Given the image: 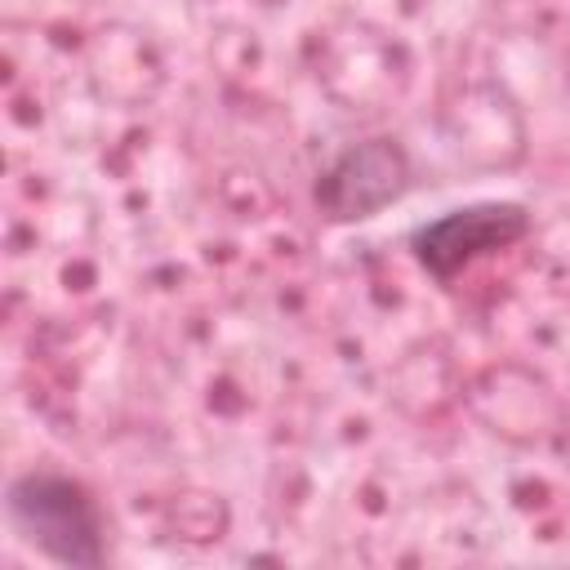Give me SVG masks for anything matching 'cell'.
<instances>
[{
    "mask_svg": "<svg viewBox=\"0 0 570 570\" xmlns=\"http://www.w3.org/2000/svg\"><path fill=\"white\" fill-rule=\"evenodd\" d=\"M4 512H9L13 534L31 552H40L58 566L94 570L107 561L102 512H98L94 494L67 472L31 468V472L13 476L4 490Z\"/></svg>",
    "mask_w": 570,
    "mask_h": 570,
    "instance_id": "obj_1",
    "label": "cell"
},
{
    "mask_svg": "<svg viewBox=\"0 0 570 570\" xmlns=\"http://www.w3.org/2000/svg\"><path fill=\"white\" fill-rule=\"evenodd\" d=\"M414 165L401 138L374 134L361 142H347L316 178V209L330 223H361L374 218L379 209L396 205L410 191Z\"/></svg>",
    "mask_w": 570,
    "mask_h": 570,
    "instance_id": "obj_2",
    "label": "cell"
},
{
    "mask_svg": "<svg viewBox=\"0 0 570 570\" xmlns=\"http://www.w3.org/2000/svg\"><path fill=\"white\" fill-rule=\"evenodd\" d=\"M530 236V209L517 200H481L468 209H450L410 232V249L419 267L436 281H454L485 254H499Z\"/></svg>",
    "mask_w": 570,
    "mask_h": 570,
    "instance_id": "obj_3",
    "label": "cell"
}]
</instances>
